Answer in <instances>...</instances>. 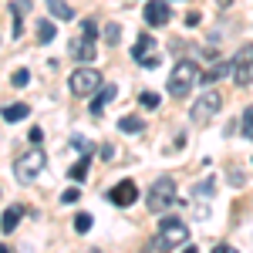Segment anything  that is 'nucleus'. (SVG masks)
Wrapping results in <instances>:
<instances>
[{
	"label": "nucleus",
	"instance_id": "f3484780",
	"mask_svg": "<svg viewBox=\"0 0 253 253\" xmlns=\"http://www.w3.org/2000/svg\"><path fill=\"white\" fill-rule=\"evenodd\" d=\"M226 75H233V64L230 61H216V68L210 71V75H203V84H213V81H219V78H226Z\"/></svg>",
	"mask_w": 253,
	"mask_h": 253
},
{
	"label": "nucleus",
	"instance_id": "4468645a",
	"mask_svg": "<svg viewBox=\"0 0 253 253\" xmlns=\"http://www.w3.org/2000/svg\"><path fill=\"white\" fill-rule=\"evenodd\" d=\"M0 115H3V122H10V125H14V122H24V118L31 115V108H27L24 101H14V105H7Z\"/></svg>",
	"mask_w": 253,
	"mask_h": 253
},
{
	"label": "nucleus",
	"instance_id": "20e7f679",
	"mask_svg": "<svg viewBox=\"0 0 253 253\" xmlns=\"http://www.w3.org/2000/svg\"><path fill=\"white\" fill-rule=\"evenodd\" d=\"M41 169H44V152H41V149H31V152H24V156L17 159V166H14V175H17V182L31 186V182H38Z\"/></svg>",
	"mask_w": 253,
	"mask_h": 253
},
{
	"label": "nucleus",
	"instance_id": "f03ea898",
	"mask_svg": "<svg viewBox=\"0 0 253 253\" xmlns=\"http://www.w3.org/2000/svg\"><path fill=\"white\" fill-rule=\"evenodd\" d=\"M186 243H189V226L179 216H162V226H159V236H156V250L169 253L175 247H186Z\"/></svg>",
	"mask_w": 253,
	"mask_h": 253
},
{
	"label": "nucleus",
	"instance_id": "c756f323",
	"mask_svg": "<svg viewBox=\"0 0 253 253\" xmlns=\"http://www.w3.org/2000/svg\"><path fill=\"white\" fill-rule=\"evenodd\" d=\"M27 138H31L34 145H41V142H44V132H41V128H31V132H27Z\"/></svg>",
	"mask_w": 253,
	"mask_h": 253
},
{
	"label": "nucleus",
	"instance_id": "f257e3e1",
	"mask_svg": "<svg viewBox=\"0 0 253 253\" xmlns=\"http://www.w3.org/2000/svg\"><path fill=\"white\" fill-rule=\"evenodd\" d=\"M199 78H203V75H199V64H196L193 58H182L172 68V75H169V81H166V88H169V95H172V98H186Z\"/></svg>",
	"mask_w": 253,
	"mask_h": 253
},
{
	"label": "nucleus",
	"instance_id": "a211bd4d",
	"mask_svg": "<svg viewBox=\"0 0 253 253\" xmlns=\"http://www.w3.org/2000/svg\"><path fill=\"white\" fill-rule=\"evenodd\" d=\"M54 38H58L54 20H38V44H51Z\"/></svg>",
	"mask_w": 253,
	"mask_h": 253
},
{
	"label": "nucleus",
	"instance_id": "423d86ee",
	"mask_svg": "<svg viewBox=\"0 0 253 253\" xmlns=\"http://www.w3.org/2000/svg\"><path fill=\"white\" fill-rule=\"evenodd\" d=\"M219 105H223V98L216 95V91H206V95H203V98H199V101L193 105L189 118H193L196 125H206V122H210V118L219 112Z\"/></svg>",
	"mask_w": 253,
	"mask_h": 253
},
{
	"label": "nucleus",
	"instance_id": "dca6fc26",
	"mask_svg": "<svg viewBox=\"0 0 253 253\" xmlns=\"http://www.w3.org/2000/svg\"><path fill=\"white\" fill-rule=\"evenodd\" d=\"M20 216H24V206H10V210L3 213V219H0V230H3V233H14L17 223H20Z\"/></svg>",
	"mask_w": 253,
	"mask_h": 253
},
{
	"label": "nucleus",
	"instance_id": "bb28decb",
	"mask_svg": "<svg viewBox=\"0 0 253 253\" xmlns=\"http://www.w3.org/2000/svg\"><path fill=\"white\" fill-rule=\"evenodd\" d=\"M81 34H84V38H98V24L91 17L84 20V24H81Z\"/></svg>",
	"mask_w": 253,
	"mask_h": 253
},
{
	"label": "nucleus",
	"instance_id": "f8f14e48",
	"mask_svg": "<svg viewBox=\"0 0 253 253\" xmlns=\"http://www.w3.org/2000/svg\"><path fill=\"white\" fill-rule=\"evenodd\" d=\"M115 95H118L115 84H101V88L95 91V98H91V115H101V112H105V105H108Z\"/></svg>",
	"mask_w": 253,
	"mask_h": 253
},
{
	"label": "nucleus",
	"instance_id": "ddd939ff",
	"mask_svg": "<svg viewBox=\"0 0 253 253\" xmlns=\"http://www.w3.org/2000/svg\"><path fill=\"white\" fill-rule=\"evenodd\" d=\"M10 10H14V31H10V34L20 38V31H24L20 24H24V17L31 14V0H10Z\"/></svg>",
	"mask_w": 253,
	"mask_h": 253
},
{
	"label": "nucleus",
	"instance_id": "7ed1b4c3",
	"mask_svg": "<svg viewBox=\"0 0 253 253\" xmlns=\"http://www.w3.org/2000/svg\"><path fill=\"white\" fill-rule=\"evenodd\" d=\"M145 203H149V210H152V213H166V210L175 203V182H172V175L156 179V186L149 189Z\"/></svg>",
	"mask_w": 253,
	"mask_h": 253
},
{
	"label": "nucleus",
	"instance_id": "4be33fe9",
	"mask_svg": "<svg viewBox=\"0 0 253 253\" xmlns=\"http://www.w3.org/2000/svg\"><path fill=\"white\" fill-rule=\"evenodd\" d=\"M75 230H78V233H88V230H91V213H78L75 216Z\"/></svg>",
	"mask_w": 253,
	"mask_h": 253
},
{
	"label": "nucleus",
	"instance_id": "473e14b6",
	"mask_svg": "<svg viewBox=\"0 0 253 253\" xmlns=\"http://www.w3.org/2000/svg\"><path fill=\"white\" fill-rule=\"evenodd\" d=\"M0 253H10V250H7V247H3V243H0Z\"/></svg>",
	"mask_w": 253,
	"mask_h": 253
},
{
	"label": "nucleus",
	"instance_id": "393cba45",
	"mask_svg": "<svg viewBox=\"0 0 253 253\" xmlns=\"http://www.w3.org/2000/svg\"><path fill=\"white\" fill-rule=\"evenodd\" d=\"M243 135L247 138H253V105L243 112Z\"/></svg>",
	"mask_w": 253,
	"mask_h": 253
},
{
	"label": "nucleus",
	"instance_id": "5701e85b",
	"mask_svg": "<svg viewBox=\"0 0 253 253\" xmlns=\"http://www.w3.org/2000/svg\"><path fill=\"white\" fill-rule=\"evenodd\" d=\"M10 84H14V88H27V84H31V71H24V68H20V71H14Z\"/></svg>",
	"mask_w": 253,
	"mask_h": 253
},
{
	"label": "nucleus",
	"instance_id": "9b49d317",
	"mask_svg": "<svg viewBox=\"0 0 253 253\" xmlns=\"http://www.w3.org/2000/svg\"><path fill=\"white\" fill-rule=\"evenodd\" d=\"M68 58H75V61H91L95 58V38H75L71 44H68Z\"/></svg>",
	"mask_w": 253,
	"mask_h": 253
},
{
	"label": "nucleus",
	"instance_id": "0eeeda50",
	"mask_svg": "<svg viewBox=\"0 0 253 253\" xmlns=\"http://www.w3.org/2000/svg\"><path fill=\"white\" fill-rule=\"evenodd\" d=\"M233 78H236V84H250V78H253V44L240 47V54L233 58Z\"/></svg>",
	"mask_w": 253,
	"mask_h": 253
},
{
	"label": "nucleus",
	"instance_id": "7c9ffc66",
	"mask_svg": "<svg viewBox=\"0 0 253 253\" xmlns=\"http://www.w3.org/2000/svg\"><path fill=\"white\" fill-rule=\"evenodd\" d=\"M213 253H236V250H233V247H216Z\"/></svg>",
	"mask_w": 253,
	"mask_h": 253
},
{
	"label": "nucleus",
	"instance_id": "cd10ccee",
	"mask_svg": "<svg viewBox=\"0 0 253 253\" xmlns=\"http://www.w3.org/2000/svg\"><path fill=\"white\" fill-rule=\"evenodd\" d=\"M81 199V189H68V193H61V203H78Z\"/></svg>",
	"mask_w": 253,
	"mask_h": 253
},
{
	"label": "nucleus",
	"instance_id": "39448f33",
	"mask_svg": "<svg viewBox=\"0 0 253 253\" xmlns=\"http://www.w3.org/2000/svg\"><path fill=\"white\" fill-rule=\"evenodd\" d=\"M68 88H71V95H95L101 88V75L95 68H78V71H71Z\"/></svg>",
	"mask_w": 253,
	"mask_h": 253
},
{
	"label": "nucleus",
	"instance_id": "aec40b11",
	"mask_svg": "<svg viewBox=\"0 0 253 253\" xmlns=\"http://www.w3.org/2000/svg\"><path fill=\"white\" fill-rule=\"evenodd\" d=\"M88 169H91V156H81L78 166H71V179H75V182H81V179L88 175Z\"/></svg>",
	"mask_w": 253,
	"mask_h": 253
},
{
	"label": "nucleus",
	"instance_id": "2eb2a0df",
	"mask_svg": "<svg viewBox=\"0 0 253 253\" xmlns=\"http://www.w3.org/2000/svg\"><path fill=\"white\" fill-rule=\"evenodd\" d=\"M142 128H145V122L138 115H122L118 118V132H125V135H138Z\"/></svg>",
	"mask_w": 253,
	"mask_h": 253
},
{
	"label": "nucleus",
	"instance_id": "9d476101",
	"mask_svg": "<svg viewBox=\"0 0 253 253\" xmlns=\"http://www.w3.org/2000/svg\"><path fill=\"white\" fill-rule=\"evenodd\" d=\"M169 17H172V10H169L166 0H149V3H145V24H149V27H166Z\"/></svg>",
	"mask_w": 253,
	"mask_h": 253
},
{
	"label": "nucleus",
	"instance_id": "1a4fd4ad",
	"mask_svg": "<svg viewBox=\"0 0 253 253\" xmlns=\"http://www.w3.org/2000/svg\"><path fill=\"white\" fill-rule=\"evenodd\" d=\"M108 199H112L115 206H122V210H125V206H135V199H138V186L132 182V179H122L115 189L108 193Z\"/></svg>",
	"mask_w": 253,
	"mask_h": 253
},
{
	"label": "nucleus",
	"instance_id": "6ab92c4d",
	"mask_svg": "<svg viewBox=\"0 0 253 253\" xmlns=\"http://www.w3.org/2000/svg\"><path fill=\"white\" fill-rule=\"evenodd\" d=\"M47 7H51V14H54L58 20H71L75 17V10H71L64 0H47Z\"/></svg>",
	"mask_w": 253,
	"mask_h": 253
},
{
	"label": "nucleus",
	"instance_id": "2f4dec72",
	"mask_svg": "<svg viewBox=\"0 0 253 253\" xmlns=\"http://www.w3.org/2000/svg\"><path fill=\"white\" fill-rule=\"evenodd\" d=\"M179 253H199V250H196V247H182Z\"/></svg>",
	"mask_w": 253,
	"mask_h": 253
},
{
	"label": "nucleus",
	"instance_id": "c85d7f7f",
	"mask_svg": "<svg viewBox=\"0 0 253 253\" xmlns=\"http://www.w3.org/2000/svg\"><path fill=\"white\" fill-rule=\"evenodd\" d=\"M213 196V179H206V182H203V186H196V196Z\"/></svg>",
	"mask_w": 253,
	"mask_h": 253
},
{
	"label": "nucleus",
	"instance_id": "b1692460",
	"mask_svg": "<svg viewBox=\"0 0 253 253\" xmlns=\"http://www.w3.org/2000/svg\"><path fill=\"white\" fill-rule=\"evenodd\" d=\"M71 145H75V149H81V152H84V156H95V145H91V142H88V138L75 135V138H71Z\"/></svg>",
	"mask_w": 253,
	"mask_h": 253
},
{
	"label": "nucleus",
	"instance_id": "a878e982",
	"mask_svg": "<svg viewBox=\"0 0 253 253\" xmlns=\"http://www.w3.org/2000/svg\"><path fill=\"white\" fill-rule=\"evenodd\" d=\"M138 101H142V108H156V105H159V95H156V91H142V98H138Z\"/></svg>",
	"mask_w": 253,
	"mask_h": 253
},
{
	"label": "nucleus",
	"instance_id": "6e6552de",
	"mask_svg": "<svg viewBox=\"0 0 253 253\" xmlns=\"http://www.w3.org/2000/svg\"><path fill=\"white\" fill-rule=\"evenodd\" d=\"M132 58H135V64H145V68H156V64H159L156 41L149 38V34H138L135 47H132Z\"/></svg>",
	"mask_w": 253,
	"mask_h": 253
},
{
	"label": "nucleus",
	"instance_id": "412c9836",
	"mask_svg": "<svg viewBox=\"0 0 253 253\" xmlns=\"http://www.w3.org/2000/svg\"><path fill=\"white\" fill-rule=\"evenodd\" d=\"M118 41H122V27H118V24H105V44L115 47Z\"/></svg>",
	"mask_w": 253,
	"mask_h": 253
}]
</instances>
